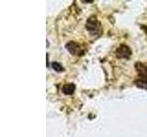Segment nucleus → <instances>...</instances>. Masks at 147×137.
Instances as JSON below:
<instances>
[{"mask_svg": "<svg viewBox=\"0 0 147 137\" xmlns=\"http://www.w3.org/2000/svg\"><path fill=\"white\" fill-rule=\"evenodd\" d=\"M86 29L88 30L91 34H96L98 31L99 23L95 17H90L86 22Z\"/></svg>", "mask_w": 147, "mask_h": 137, "instance_id": "nucleus-1", "label": "nucleus"}, {"mask_svg": "<svg viewBox=\"0 0 147 137\" xmlns=\"http://www.w3.org/2000/svg\"><path fill=\"white\" fill-rule=\"evenodd\" d=\"M116 54L119 58H129L131 56V51L128 46L121 45V46H119V48H118Z\"/></svg>", "mask_w": 147, "mask_h": 137, "instance_id": "nucleus-2", "label": "nucleus"}, {"mask_svg": "<svg viewBox=\"0 0 147 137\" xmlns=\"http://www.w3.org/2000/svg\"><path fill=\"white\" fill-rule=\"evenodd\" d=\"M65 48L66 49L68 50L69 52H70L71 54L73 55H78L80 54V47L79 45H78L77 43L74 42V41H70V42H68L66 45H65Z\"/></svg>", "mask_w": 147, "mask_h": 137, "instance_id": "nucleus-3", "label": "nucleus"}, {"mask_svg": "<svg viewBox=\"0 0 147 137\" xmlns=\"http://www.w3.org/2000/svg\"><path fill=\"white\" fill-rule=\"evenodd\" d=\"M76 90V86L75 84L73 83H68V84H65L63 87V91L64 94H67V95H70V94H73L74 91Z\"/></svg>", "mask_w": 147, "mask_h": 137, "instance_id": "nucleus-4", "label": "nucleus"}, {"mask_svg": "<svg viewBox=\"0 0 147 137\" xmlns=\"http://www.w3.org/2000/svg\"><path fill=\"white\" fill-rule=\"evenodd\" d=\"M136 84H137L138 87H140V88L146 89V88H147V80L140 79L138 81H136Z\"/></svg>", "mask_w": 147, "mask_h": 137, "instance_id": "nucleus-5", "label": "nucleus"}, {"mask_svg": "<svg viewBox=\"0 0 147 137\" xmlns=\"http://www.w3.org/2000/svg\"><path fill=\"white\" fill-rule=\"evenodd\" d=\"M52 66L53 68V70H55L57 72H62L63 71V68L61 66V64H59L58 62H53Z\"/></svg>", "mask_w": 147, "mask_h": 137, "instance_id": "nucleus-6", "label": "nucleus"}]
</instances>
